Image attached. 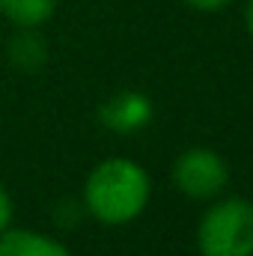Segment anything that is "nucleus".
Segmentation results:
<instances>
[{"label": "nucleus", "instance_id": "8", "mask_svg": "<svg viewBox=\"0 0 253 256\" xmlns=\"http://www.w3.org/2000/svg\"><path fill=\"white\" fill-rule=\"evenodd\" d=\"M188 9L194 12H200V15H214V12H220V9H226L232 0H182Z\"/></svg>", "mask_w": 253, "mask_h": 256}, {"label": "nucleus", "instance_id": "9", "mask_svg": "<svg viewBox=\"0 0 253 256\" xmlns=\"http://www.w3.org/2000/svg\"><path fill=\"white\" fill-rule=\"evenodd\" d=\"M12 214H15V206H12V194L0 185V232H6L12 226Z\"/></svg>", "mask_w": 253, "mask_h": 256}, {"label": "nucleus", "instance_id": "1", "mask_svg": "<svg viewBox=\"0 0 253 256\" xmlns=\"http://www.w3.org/2000/svg\"><path fill=\"white\" fill-rule=\"evenodd\" d=\"M152 200V176L134 158H104L84 182V208L102 226L137 220Z\"/></svg>", "mask_w": 253, "mask_h": 256}, {"label": "nucleus", "instance_id": "7", "mask_svg": "<svg viewBox=\"0 0 253 256\" xmlns=\"http://www.w3.org/2000/svg\"><path fill=\"white\" fill-rule=\"evenodd\" d=\"M9 57H12V63L21 66V68H27V72H33V68H39V66L45 63V45H42V39L33 33V30H24L12 45H9Z\"/></svg>", "mask_w": 253, "mask_h": 256}, {"label": "nucleus", "instance_id": "2", "mask_svg": "<svg viewBox=\"0 0 253 256\" xmlns=\"http://www.w3.org/2000/svg\"><path fill=\"white\" fill-rule=\"evenodd\" d=\"M200 256H253V200L218 196L196 220Z\"/></svg>", "mask_w": 253, "mask_h": 256}, {"label": "nucleus", "instance_id": "6", "mask_svg": "<svg viewBox=\"0 0 253 256\" xmlns=\"http://www.w3.org/2000/svg\"><path fill=\"white\" fill-rule=\"evenodd\" d=\"M57 12V0H0V15L18 30H36L51 21Z\"/></svg>", "mask_w": 253, "mask_h": 256}, {"label": "nucleus", "instance_id": "4", "mask_svg": "<svg viewBox=\"0 0 253 256\" xmlns=\"http://www.w3.org/2000/svg\"><path fill=\"white\" fill-rule=\"evenodd\" d=\"M152 120V102L143 92H120L102 108V122L116 131V134H131L149 126Z\"/></svg>", "mask_w": 253, "mask_h": 256}, {"label": "nucleus", "instance_id": "10", "mask_svg": "<svg viewBox=\"0 0 253 256\" xmlns=\"http://www.w3.org/2000/svg\"><path fill=\"white\" fill-rule=\"evenodd\" d=\"M244 27H248V36L253 39V0H248L244 6Z\"/></svg>", "mask_w": 253, "mask_h": 256}, {"label": "nucleus", "instance_id": "5", "mask_svg": "<svg viewBox=\"0 0 253 256\" xmlns=\"http://www.w3.org/2000/svg\"><path fill=\"white\" fill-rule=\"evenodd\" d=\"M0 256H72V250L54 236L9 226L0 232Z\"/></svg>", "mask_w": 253, "mask_h": 256}, {"label": "nucleus", "instance_id": "3", "mask_svg": "<svg viewBox=\"0 0 253 256\" xmlns=\"http://www.w3.org/2000/svg\"><path fill=\"white\" fill-rule=\"evenodd\" d=\"M173 188L194 202H212L230 188V164L212 146H188L170 167Z\"/></svg>", "mask_w": 253, "mask_h": 256}]
</instances>
